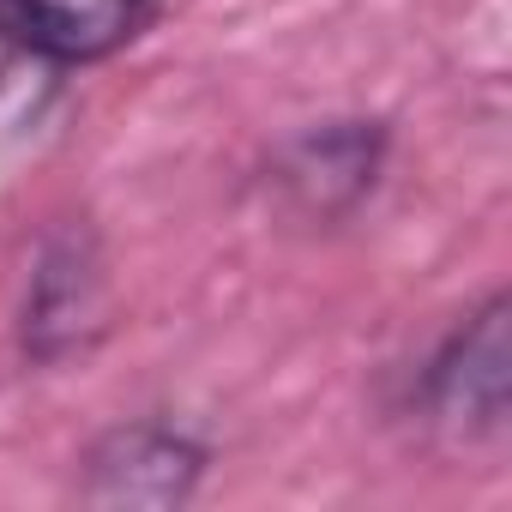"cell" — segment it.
<instances>
[{"label": "cell", "mask_w": 512, "mask_h": 512, "mask_svg": "<svg viewBox=\"0 0 512 512\" xmlns=\"http://www.w3.org/2000/svg\"><path fill=\"white\" fill-rule=\"evenodd\" d=\"M506 392H512V350H506V296H494L482 314H470L440 356L422 374V398L434 422L464 428V434H500L506 422Z\"/></svg>", "instance_id": "1"}, {"label": "cell", "mask_w": 512, "mask_h": 512, "mask_svg": "<svg viewBox=\"0 0 512 512\" xmlns=\"http://www.w3.org/2000/svg\"><path fill=\"white\" fill-rule=\"evenodd\" d=\"M157 7L163 0H0V37L37 61L85 67L127 49Z\"/></svg>", "instance_id": "2"}, {"label": "cell", "mask_w": 512, "mask_h": 512, "mask_svg": "<svg viewBox=\"0 0 512 512\" xmlns=\"http://www.w3.org/2000/svg\"><path fill=\"white\" fill-rule=\"evenodd\" d=\"M205 470V452L163 428V422H133L115 428L109 440H97V452L85 458V500L91 506H181L193 494Z\"/></svg>", "instance_id": "3"}, {"label": "cell", "mask_w": 512, "mask_h": 512, "mask_svg": "<svg viewBox=\"0 0 512 512\" xmlns=\"http://www.w3.org/2000/svg\"><path fill=\"white\" fill-rule=\"evenodd\" d=\"M374 169H380V133H362V121H344V127H326V133H308L290 157V181L308 193V205L320 211H338L350 205L356 193L374 187Z\"/></svg>", "instance_id": "4"}]
</instances>
